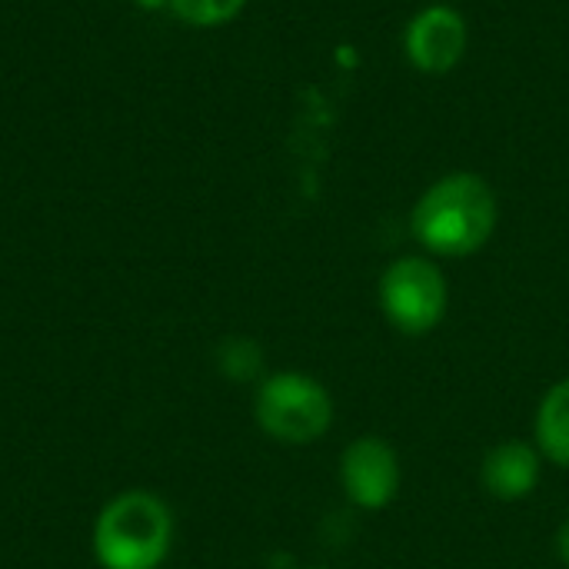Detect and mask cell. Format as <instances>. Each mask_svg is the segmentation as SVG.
Returning <instances> with one entry per match:
<instances>
[{
    "label": "cell",
    "mask_w": 569,
    "mask_h": 569,
    "mask_svg": "<svg viewBox=\"0 0 569 569\" xmlns=\"http://www.w3.org/2000/svg\"><path fill=\"white\" fill-rule=\"evenodd\" d=\"M410 227L437 257H470L493 237L497 197L483 177L450 173L417 200Z\"/></svg>",
    "instance_id": "obj_1"
},
{
    "label": "cell",
    "mask_w": 569,
    "mask_h": 569,
    "mask_svg": "<svg viewBox=\"0 0 569 569\" xmlns=\"http://www.w3.org/2000/svg\"><path fill=\"white\" fill-rule=\"evenodd\" d=\"M170 543L173 513L147 490L113 497L93 523V557L103 569H157Z\"/></svg>",
    "instance_id": "obj_2"
},
{
    "label": "cell",
    "mask_w": 569,
    "mask_h": 569,
    "mask_svg": "<svg viewBox=\"0 0 569 569\" xmlns=\"http://www.w3.org/2000/svg\"><path fill=\"white\" fill-rule=\"evenodd\" d=\"M257 423L280 443H313L333 423V397L307 373H273L257 387Z\"/></svg>",
    "instance_id": "obj_3"
},
{
    "label": "cell",
    "mask_w": 569,
    "mask_h": 569,
    "mask_svg": "<svg viewBox=\"0 0 569 569\" xmlns=\"http://www.w3.org/2000/svg\"><path fill=\"white\" fill-rule=\"evenodd\" d=\"M380 307L407 337L437 330L447 313V280L440 267L423 257L393 260L380 277Z\"/></svg>",
    "instance_id": "obj_4"
},
{
    "label": "cell",
    "mask_w": 569,
    "mask_h": 569,
    "mask_svg": "<svg viewBox=\"0 0 569 569\" xmlns=\"http://www.w3.org/2000/svg\"><path fill=\"white\" fill-rule=\"evenodd\" d=\"M340 480L350 503L363 510H383L400 493V460L380 437H360L343 450Z\"/></svg>",
    "instance_id": "obj_5"
},
{
    "label": "cell",
    "mask_w": 569,
    "mask_h": 569,
    "mask_svg": "<svg viewBox=\"0 0 569 569\" xmlns=\"http://www.w3.org/2000/svg\"><path fill=\"white\" fill-rule=\"evenodd\" d=\"M467 50V23L453 7H427L407 27V57L423 73H447Z\"/></svg>",
    "instance_id": "obj_6"
},
{
    "label": "cell",
    "mask_w": 569,
    "mask_h": 569,
    "mask_svg": "<svg viewBox=\"0 0 569 569\" xmlns=\"http://www.w3.org/2000/svg\"><path fill=\"white\" fill-rule=\"evenodd\" d=\"M480 483L497 500H527L540 483V453L523 440H507L487 453L480 467Z\"/></svg>",
    "instance_id": "obj_7"
},
{
    "label": "cell",
    "mask_w": 569,
    "mask_h": 569,
    "mask_svg": "<svg viewBox=\"0 0 569 569\" xmlns=\"http://www.w3.org/2000/svg\"><path fill=\"white\" fill-rule=\"evenodd\" d=\"M537 443L547 460L569 470V380L547 390L537 410Z\"/></svg>",
    "instance_id": "obj_8"
},
{
    "label": "cell",
    "mask_w": 569,
    "mask_h": 569,
    "mask_svg": "<svg viewBox=\"0 0 569 569\" xmlns=\"http://www.w3.org/2000/svg\"><path fill=\"white\" fill-rule=\"evenodd\" d=\"M217 363L223 370V377L237 380V383H247V380H257L260 377V367H263V350L247 340V337H230L220 343L217 350Z\"/></svg>",
    "instance_id": "obj_9"
},
{
    "label": "cell",
    "mask_w": 569,
    "mask_h": 569,
    "mask_svg": "<svg viewBox=\"0 0 569 569\" xmlns=\"http://www.w3.org/2000/svg\"><path fill=\"white\" fill-rule=\"evenodd\" d=\"M247 0H170L173 13L193 27H220L243 10Z\"/></svg>",
    "instance_id": "obj_10"
},
{
    "label": "cell",
    "mask_w": 569,
    "mask_h": 569,
    "mask_svg": "<svg viewBox=\"0 0 569 569\" xmlns=\"http://www.w3.org/2000/svg\"><path fill=\"white\" fill-rule=\"evenodd\" d=\"M557 553H560V560L569 567V520L560 527V533H557Z\"/></svg>",
    "instance_id": "obj_11"
},
{
    "label": "cell",
    "mask_w": 569,
    "mask_h": 569,
    "mask_svg": "<svg viewBox=\"0 0 569 569\" xmlns=\"http://www.w3.org/2000/svg\"><path fill=\"white\" fill-rule=\"evenodd\" d=\"M140 7H147V10H157V7H170V0H137Z\"/></svg>",
    "instance_id": "obj_12"
}]
</instances>
